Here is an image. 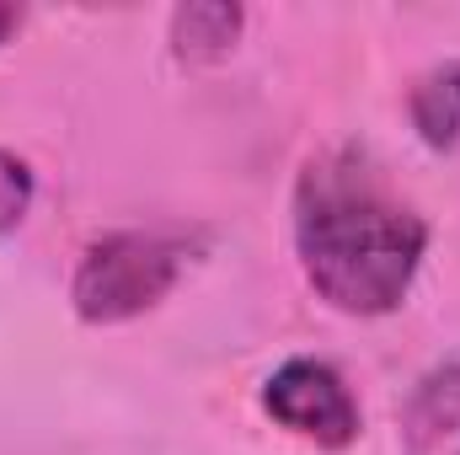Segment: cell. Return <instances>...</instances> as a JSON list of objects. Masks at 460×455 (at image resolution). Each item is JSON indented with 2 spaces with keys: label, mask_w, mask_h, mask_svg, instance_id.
I'll return each instance as SVG.
<instances>
[{
  "label": "cell",
  "mask_w": 460,
  "mask_h": 455,
  "mask_svg": "<svg viewBox=\"0 0 460 455\" xmlns=\"http://www.w3.org/2000/svg\"><path fill=\"white\" fill-rule=\"evenodd\" d=\"M32 210V172L11 150H0V230H16Z\"/></svg>",
  "instance_id": "cell-6"
},
{
  "label": "cell",
  "mask_w": 460,
  "mask_h": 455,
  "mask_svg": "<svg viewBox=\"0 0 460 455\" xmlns=\"http://www.w3.org/2000/svg\"><path fill=\"white\" fill-rule=\"evenodd\" d=\"M16 22H22V11H16V5H0V43L16 32Z\"/></svg>",
  "instance_id": "cell-7"
},
{
  "label": "cell",
  "mask_w": 460,
  "mask_h": 455,
  "mask_svg": "<svg viewBox=\"0 0 460 455\" xmlns=\"http://www.w3.org/2000/svg\"><path fill=\"white\" fill-rule=\"evenodd\" d=\"M407 118H412V129H418V139L429 150H456L460 145V59H445L429 76H418V86L407 92Z\"/></svg>",
  "instance_id": "cell-4"
},
{
  "label": "cell",
  "mask_w": 460,
  "mask_h": 455,
  "mask_svg": "<svg viewBox=\"0 0 460 455\" xmlns=\"http://www.w3.org/2000/svg\"><path fill=\"white\" fill-rule=\"evenodd\" d=\"M241 32L235 5H182L172 16V49L177 59H220Z\"/></svg>",
  "instance_id": "cell-5"
},
{
  "label": "cell",
  "mask_w": 460,
  "mask_h": 455,
  "mask_svg": "<svg viewBox=\"0 0 460 455\" xmlns=\"http://www.w3.org/2000/svg\"><path fill=\"white\" fill-rule=\"evenodd\" d=\"M295 252L332 311L385 317L407 300L423 268L429 226L402 193H391L364 150L338 145L311 156L295 183Z\"/></svg>",
  "instance_id": "cell-1"
},
{
  "label": "cell",
  "mask_w": 460,
  "mask_h": 455,
  "mask_svg": "<svg viewBox=\"0 0 460 455\" xmlns=\"http://www.w3.org/2000/svg\"><path fill=\"white\" fill-rule=\"evenodd\" d=\"M188 268V241L166 230H108L97 236L70 279L75 317L92 327H118L145 317L172 295V284Z\"/></svg>",
  "instance_id": "cell-2"
},
{
  "label": "cell",
  "mask_w": 460,
  "mask_h": 455,
  "mask_svg": "<svg viewBox=\"0 0 460 455\" xmlns=\"http://www.w3.org/2000/svg\"><path fill=\"white\" fill-rule=\"evenodd\" d=\"M262 413L316 451H343L358 440V402L327 359H284L262 380Z\"/></svg>",
  "instance_id": "cell-3"
}]
</instances>
